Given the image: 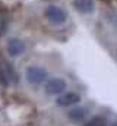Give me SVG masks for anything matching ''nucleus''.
<instances>
[{
	"mask_svg": "<svg viewBox=\"0 0 117 126\" xmlns=\"http://www.w3.org/2000/svg\"><path fill=\"white\" fill-rule=\"evenodd\" d=\"M114 126H117V123H116V125H114Z\"/></svg>",
	"mask_w": 117,
	"mask_h": 126,
	"instance_id": "nucleus-9",
	"label": "nucleus"
},
{
	"mask_svg": "<svg viewBox=\"0 0 117 126\" xmlns=\"http://www.w3.org/2000/svg\"><path fill=\"white\" fill-rule=\"evenodd\" d=\"M69 117L75 122H81L87 117V110L85 109H72L69 111Z\"/></svg>",
	"mask_w": 117,
	"mask_h": 126,
	"instance_id": "nucleus-7",
	"label": "nucleus"
},
{
	"mask_svg": "<svg viewBox=\"0 0 117 126\" xmlns=\"http://www.w3.org/2000/svg\"><path fill=\"white\" fill-rule=\"evenodd\" d=\"M6 50H7L9 56H12V57H18L19 54L24 53L25 46H24V43H22L21 40H18V38H10V40L7 41Z\"/></svg>",
	"mask_w": 117,
	"mask_h": 126,
	"instance_id": "nucleus-4",
	"label": "nucleus"
},
{
	"mask_svg": "<svg viewBox=\"0 0 117 126\" xmlns=\"http://www.w3.org/2000/svg\"><path fill=\"white\" fill-rule=\"evenodd\" d=\"M81 101V95L76 94V93H66V94H61L57 98V106L60 107H69V106H73L76 103Z\"/></svg>",
	"mask_w": 117,
	"mask_h": 126,
	"instance_id": "nucleus-5",
	"label": "nucleus"
},
{
	"mask_svg": "<svg viewBox=\"0 0 117 126\" xmlns=\"http://www.w3.org/2000/svg\"><path fill=\"white\" fill-rule=\"evenodd\" d=\"M45 18L53 25H63L67 19V13L58 6H48L45 9Z\"/></svg>",
	"mask_w": 117,
	"mask_h": 126,
	"instance_id": "nucleus-2",
	"label": "nucleus"
},
{
	"mask_svg": "<svg viewBox=\"0 0 117 126\" xmlns=\"http://www.w3.org/2000/svg\"><path fill=\"white\" fill-rule=\"evenodd\" d=\"M66 90V82L61 78H51L45 82V91L51 95L63 94Z\"/></svg>",
	"mask_w": 117,
	"mask_h": 126,
	"instance_id": "nucleus-3",
	"label": "nucleus"
},
{
	"mask_svg": "<svg viewBox=\"0 0 117 126\" xmlns=\"http://www.w3.org/2000/svg\"><path fill=\"white\" fill-rule=\"evenodd\" d=\"M25 78L29 84L32 85H38L41 82L45 81L47 78V70L41 66H28L25 70Z\"/></svg>",
	"mask_w": 117,
	"mask_h": 126,
	"instance_id": "nucleus-1",
	"label": "nucleus"
},
{
	"mask_svg": "<svg viewBox=\"0 0 117 126\" xmlns=\"http://www.w3.org/2000/svg\"><path fill=\"white\" fill-rule=\"evenodd\" d=\"M85 126H105V120L102 117H94L89 122H87Z\"/></svg>",
	"mask_w": 117,
	"mask_h": 126,
	"instance_id": "nucleus-8",
	"label": "nucleus"
},
{
	"mask_svg": "<svg viewBox=\"0 0 117 126\" xmlns=\"http://www.w3.org/2000/svg\"><path fill=\"white\" fill-rule=\"evenodd\" d=\"M73 6L76 7L78 12L81 13H91L94 10V3L92 0H73Z\"/></svg>",
	"mask_w": 117,
	"mask_h": 126,
	"instance_id": "nucleus-6",
	"label": "nucleus"
}]
</instances>
